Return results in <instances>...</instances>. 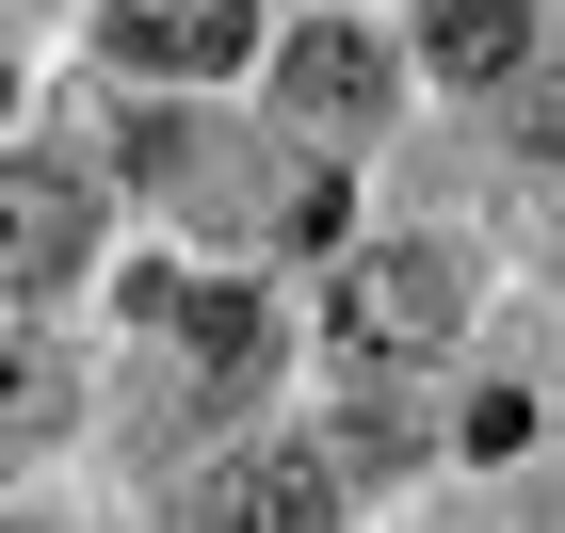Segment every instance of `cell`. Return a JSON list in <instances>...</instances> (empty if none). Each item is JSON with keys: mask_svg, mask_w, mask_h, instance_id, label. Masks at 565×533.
Wrapping results in <instances>:
<instances>
[{"mask_svg": "<svg viewBox=\"0 0 565 533\" xmlns=\"http://www.w3.org/2000/svg\"><path fill=\"white\" fill-rule=\"evenodd\" d=\"M420 49H436V82H518V65H533V17H518V0H420Z\"/></svg>", "mask_w": 565, "mask_h": 533, "instance_id": "obj_7", "label": "cell"}, {"mask_svg": "<svg viewBox=\"0 0 565 533\" xmlns=\"http://www.w3.org/2000/svg\"><path fill=\"white\" fill-rule=\"evenodd\" d=\"M211 533H340L323 452H243V469H211Z\"/></svg>", "mask_w": 565, "mask_h": 533, "instance_id": "obj_5", "label": "cell"}, {"mask_svg": "<svg viewBox=\"0 0 565 533\" xmlns=\"http://www.w3.org/2000/svg\"><path fill=\"white\" fill-rule=\"evenodd\" d=\"M452 323H469L452 243H355L340 291H323V340H340L355 372H420V355H452Z\"/></svg>", "mask_w": 565, "mask_h": 533, "instance_id": "obj_1", "label": "cell"}, {"mask_svg": "<svg viewBox=\"0 0 565 533\" xmlns=\"http://www.w3.org/2000/svg\"><path fill=\"white\" fill-rule=\"evenodd\" d=\"M82 243H97V194H82V178H65V162H0V291H17V308L65 291Z\"/></svg>", "mask_w": 565, "mask_h": 533, "instance_id": "obj_2", "label": "cell"}, {"mask_svg": "<svg viewBox=\"0 0 565 533\" xmlns=\"http://www.w3.org/2000/svg\"><path fill=\"white\" fill-rule=\"evenodd\" d=\"M0 420H65V372H49L33 340H0Z\"/></svg>", "mask_w": 565, "mask_h": 533, "instance_id": "obj_8", "label": "cell"}, {"mask_svg": "<svg viewBox=\"0 0 565 533\" xmlns=\"http://www.w3.org/2000/svg\"><path fill=\"white\" fill-rule=\"evenodd\" d=\"M291 114L307 130H372V114H388V49L355 33V17H307L291 33Z\"/></svg>", "mask_w": 565, "mask_h": 533, "instance_id": "obj_4", "label": "cell"}, {"mask_svg": "<svg viewBox=\"0 0 565 533\" xmlns=\"http://www.w3.org/2000/svg\"><path fill=\"white\" fill-rule=\"evenodd\" d=\"M178 323H194V388H211V404L275 388V308H259V291H194Z\"/></svg>", "mask_w": 565, "mask_h": 533, "instance_id": "obj_6", "label": "cell"}, {"mask_svg": "<svg viewBox=\"0 0 565 533\" xmlns=\"http://www.w3.org/2000/svg\"><path fill=\"white\" fill-rule=\"evenodd\" d=\"M114 49L146 82H226L259 49V0H114Z\"/></svg>", "mask_w": 565, "mask_h": 533, "instance_id": "obj_3", "label": "cell"}, {"mask_svg": "<svg viewBox=\"0 0 565 533\" xmlns=\"http://www.w3.org/2000/svg\"><path fill=\"white\" fill-rule=\"evenodd\" d=\"M340 226H355L340 178H291V194H275V243H340Z\"/></svg>", "mask_w": 565, "mask_h": 533, "instance_id": "obj_9", "label": "cell"}]
</instances>
